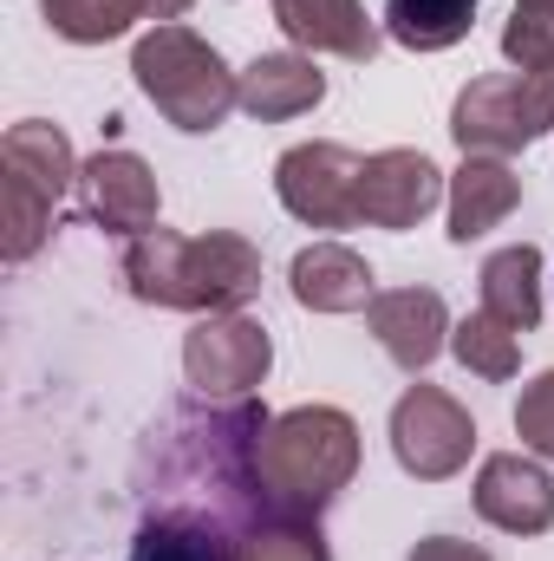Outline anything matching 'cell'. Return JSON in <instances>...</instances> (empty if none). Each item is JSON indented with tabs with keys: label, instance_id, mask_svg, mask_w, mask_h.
I'll use <instances>...</instances> for the list:
<instances>
[{
	"label": "cell",
	"instance_id": "obj_2",
	"mask_svg": "<svg viewBox=\"0 0 554 561\" xmlns=\"http://www.w3.org/2000/svg\"><path fill=\"white\" fill-rule=\"evenodd\" d=\"M125 287L150 307H183V313H235L242 300L262 294V255L255 242L216 229V236H170L150 229L118 262Z\"/></svg>",
	"mask_w": 554,
	"mask_h": 561
},
{
	"label": "cell",
	"instance_id": "obj_16",
	"mask_svg": "<svg viewBox=\"0 0 554 561\" xmlns=\"http://www.w3.org/2000/svg\"><path fill=\"white\" fill-rule=\"evenodd\" d=\"M516 203H522V176L503 157H463V170L450 176V242L489 236Z\"/></svg>",
	"mask_w": 554,
	"mask_h": 561
},
{
	"label": "cell",
	"instance_id": "obj_1",
	"mask_svg": "<svg viewBox=\"0 0 554 561\" xmlns=\"http://www.w3.org/2000/svg\"><path fill=\"white\" fill-rule=\"evenodd\" d=\"M268 412L255 399H176L143 431L131 463V503L138 523H170L189 536H216L249 556V542L275 523L268 477H262V437Z\"/></svg>",
	"mask_w": 554,
	"mask_h": 561
},
{
	"label": "cell",
	"instance_id": "obj_6",
	"mask_svg": "<svg viewBox=\"0 0 554 561\" xmlns=\"http://www.w3.org/2000/svg\"><path fill=\"white\" fill-rule=\"evenodd\" d=\"M554 125V66L542 72H489V79H470L457 92V112H450V138L463 144V157H503V150H522Z\"/></svg>",
	"mask_w": 554,
	"mask_h": 561
},
{
	"label": "cell",
	"instance_id": "obj_5",
	"mask_svg": "<svg viewBox=\"0 0 554 561\" xmlns=\"http://www.w3.org/2000/svg\"><path fill=\"white\" fill-rule=\"evenodd\" d=\"M79 190V163H72V144L59 125L46 118H26L13 125L7 144H0V255L7 262H26L46 229H53V209L59 196Z\"/></svg>",
	"mask_w": 554,
	"mask_h": 561
},
{
	"label": "cell",
	"instance_id": "obj_15",
	"mask_svg": "<svg viewBox=\"0 0 554 561\" xmlns=\"http://www.w3.org/2000/svg\"><path fill=\"white\" fill-rule=\"evenodd\" d=\"M280 20V33L293 46H313V53H339V59H372L379 53V26L366 20L359 0H268Z\"/></svg>",
	"mask_w": 554,
	"mask_h": 561
},
{
	"label": "cell",
	"instance_id": "obj_17",
	"mask_svg": "<svg viewBox=\"0 0 554 561\" xmlns=\"http://www.w3.org/2000/svg\"><path fill=\"white\" fill-rule=\"evenodd\" d=\"M326 99V79L313 72V59L300 53H262L249 72H242V112L262 118V125H280V118H300Z\"/></svg>",
	"mask_w": 554,
	"mask_h": 561
},
{
	"label": "cell",
	"instance_id": "obj_25",
	"mask_svg": "<svg viewBox=\"0 0 554 561\" xmlns=\"http://www.w3.org/2000/svg\"><path fill=\"white\" fill-rule=\"evenodd\" d=\"M516 431L535 457H554V373H542L535 386H522L516 399Z\"/></svg>",
	"mask_w": 554,
	"mask_h": 561
},
{
	"label": "cell",
	"instance_id": "obj_11",
	"mask_svg": "<svg viewBox=\"0 0 554 561\" xmlns=\"http://www.w3.org/2000/svg\"><path fill=\"white\" fill-rule=\"evenodd\" d=\"M476 516L503 536H549L554 529V477L522 457V450H496L476 470Z\"/></svg>",
	"mask_w": 554,
	"mask_h": 561
},
{
	"label": "cell",
	"instance_id": "obj_26",
	"mask_svg": "<svg viewBox=\"0 0 554 561\" xmlns=\"http://www.w3.org/2000/svg\"><path fill=\"white\" fill-rule=\"evenodd\" d=\"M412 561H496V556H483L476 542H457V536H430V542H417Z\"/></svg>",
	"mask_w": 554,
	"mask_h": 561
},
{
	"label": "cell",
	"instance_id": "obj_24",
	"mask_svg": "<svg viewBox=\"0 0 554 561\" xmlns=\"http://www.w3.org/2000/svg\"><path fill=\"white\" fill-rule=\"evenodd\" d=\"M242 561H333L320 542V523H268Z\"/></svg>",
	"mask_w": 554,
	"mask_h": 561
},
{
	"label": "cell",
	"instance_id": "obj_19",
	"mask_svg": "<svg viewBox=\"0 0 554 561\" xmlns=\"http://www.w3.org/2000/svg\"><path fill=\"white\" fill-rule=\"evenodd\" d=\"M476 0H385V33L412 53H443L470 33Z\"/></svg>",
	"mask_w": 554,
	"mask_h": 561
},
{
	"label": "cell",
	"instance_id": "obj_10",
	"mask_svg": "<svg viewBox=\"0 0 554 561\" xmlns=\"http://www.w3.org/2000/svg\"><path fill=\"white\" fill-rule=\"evenodd\" d=\"M79 209L85 222L112 229V236H150L157 229V176L138 150H99L92 163H79Z\"/></svg>",
	"mask_w": 554,
	"mask_h": 561
},
{
	"label": "cell",
	"instance_id": "obj_14",
	"mask_svg": "<svg viewBox=\"0 0 554 561\" xmlns=\"http://www.w3.org/2000/svg\"><path fill=\"white\" fill-rule=\"evenodd\" d=\"M287 280H293V300L313 307V313H366L372 294H379L372 268H366L353 249H339V242H313V249H300L293 268H287Z\"/></svg>",
	"mask_w": 554,
	"mask_h": 561
},
{
	"label": "cell",
	"instance_id": "obj_21",
	"mask_svg": "<svg viewBox=\"0 0 554 561\" xmlns=\"http://www.w3.org/2000/svg\"><path fill=\"white\" fill-rule=\"evenodd\" d=\"M450 353L476 373V379H516L522 373V346H516V333L503 327V320H489V313H470L463 327H450Z\"/></svg>",
	"mask_w": 554,
	"mask_h": 561
},
{
	"label": "cell",
	"instance_id": "obj_4",
	"mask_svg": "<svg viewBox=\"0 0 554 561\" xmlns=\"http://www.w3.org/2000/svg\"><path fill=\"white\" fill-rule=\"evenodd\" d=\"M143 99L176 125V131H216L235 105H242V79L222 66V53L209 39H196L189 26H157L143 33L131 53Z\"/></svg>",
	"mask_w": 554,
	"mask_h": 561
},
{
	"label": "cell",
	"instance_id": "obj_7",
	"mask_svg": "<svg viewBox=\"0 0 554 561\" xmlns=\"http://www.w3.org/2000/svg\"><path fill=\"white\" fill-rule=\"evenodd\" d=\"M275 190L307 229L366 222V157H353L346 144H293L275 163Z\"/></svg>",
	"mask_w": 554,
	"mask_h": 561
},
{
	"label": "cell",
	"instance_id": "obj_20",
	"mask_svg": "<svg viewBox=\"0 0 554 561\" xmlns=\"http://www.w3.org/2000/svg\"><path fill=\"white\" fill-rule=\"evenodd\" d=\"M46 26L59 39H79V46H105L118 33H131V20H143L150 7L143 0H39Z\"/></svg>",
	"mask_w": 554,
	"mask_h": 561
},
{
	"label": "cell",
	"instance_id": "obj_27",
	"mask_svg": "<svg viewBox=\"0 0 554 561\" xmlns=\"http://www.w3.org/2000/svg\"><path fill=\"white\" fill-rule=\"evenodd\" d=\"M143 7H150V13H157V20H176V13H183V7H189V0H143Z\"/></svg>",
	"mask_w": 554,
	"mask_h": 561
},
{
	"label": "cell",
	"instance_id": "obj_3",
	"mask_svg": "<svg viewBox=\"0 0 554 561\" xmlns=\"http://www.w3.org/2000/svg\"><path fill=\"white\" fill-rule=\"evenodd\" d=\"M359 470V424L333 405H293L262 437L275 523H320Z\"/></svg>",
	"mask_w": 554,
	"mask_h": 561
},
{
	"label": "cell",
	"instance_id": "obj_22",
	"mask_svg": "<svg viewBox=\"0 0 554 561\" xmlns=\"http://www.w3.org/2000/svg\"><path fill=\"white\" fill-rule=\"evenodd\" d=\"M503 53H509L522 72L554 66V0H516V13H509V26H503Z\"/></svg>",
	"mask_w": 554,
	"mask_h": 561
},
{
	"label": "cell",
	"instance_id": "obj_18",
	"mask_svg": "<svg viewBox=\"0 0 554 561\" xmlns=\"http://www.w3.org/2000/svg\"><path fill=\"white\" fill-rule=\"evenodd\" d=\"M483 313L503 320L509 333H535L542 320V249L516 242L483 262Z\"/></svg>",
	"mask_w": 554,
	"mask_h": 561
},
{
	"label": "cell",
	"instance_id": "obj_9",
	"mask_svg": "<svg viewBox=\"0 0 554 561\" xmlns=\"http://www.w3.org/2000/svg\"><path fill=\"white\" fill-rule=\"evenodd\" d=\"M392 450H399V463L412 470L417 483H443V477H457V470L470 463L476 424H470V412H463L450 392L412 386V392L392 405Z\"/></svg>",
	"mask_w": 554,
	"mask_h": 561
},
{
	"label": "cell",
	"instance_id": "obj_12",
	"mask_svg": "<svg viewBox=\"0 0 554 561\" xmlns=\"http://www.w3.org/2000/svg\"><path fill=\"white\" fill-rule=\"evenodd\" d=\"M366 327H372V340H379L405 373H424V366L450 346V313H443V294H437V287H392V294H372Z\"/></svg>",
	"mask_w": 554,
	"mask_h": 561
},
{
	"label": "cell",
	"instance_id": "obj_8",
	"mask_svg": "<svg viewBox=\"0 0 554 561\" xmlns=\"http://www.w3.org/2000/svg\"><path fill=\"white\" fill-rule=\"evenodd\" d=\"M275 366V340L249 313H209L183 340V373L203 399H249Z\"/></svg>",
	"mask_w": 554,
	"mask_h": 561
},
{
	"label": "cell",
	"instance_id": "obj_13",
	"mask_svg": "<svg viewBox=\"0 0 554 561\" xmlns=\"http://www.w3.org/2000/svg\"><path fill=\"white\" fill-rule=\"evenodd\" d=\"M443 176L424 150H379L366 157V222L372 229H412L437 209Z\"/></svg>",
	"mask_w": 554,
	"mask_h": 561
},
{
	"label": "cell",
	"instance_id": "obj_23",
	"mask_svg": "<svg viewBox=\"0 0 554 561\" xmlns=\"http://www.w3.org/2000/svg\"><path fill=\"white\" fill-rule=\"evenodd\" d=\"M125 561H242V549H229V542H216V536L170 529V523H138Z\"/></svg>",
	"mask_w": 554,
	"mask_h": 561
}]
</instances>
